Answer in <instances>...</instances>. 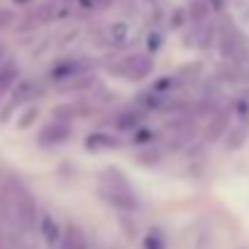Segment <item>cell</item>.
<instances>
[{
  "label": "cell",
  "instance_id": "obj_5",
  "mask_svg": "<svg viewBox=\"0 0 249 249\" xmlns=\"http://www.w3.org/2000/svg\"><path fill=\"white\" fill-rule=\"evenodd\" d=\"M71 137V122H64V120H54V122H49L47 127H42V132H39V144L42 147H56V144H61V142H66Z\"/></svg>",
  "mask_w": 249,
  "mask_h": 249
},
{
  "label": "cell",
  "instance_id": "obj_12",
  "mask_svg": "<svg viewBox=\"0 0 249 249\" xmlns=\"http://www.w3.org/2000/svg\"><path fill=\"white\" fill-rule=\"evenodd\" d=\"M42 234H44V239H47L49 247H56V242L61 239V230L54 222V217H49V215L42 217Z\"/></svg>",
  "mask_w": 249,
  "mask_h": 249
},
{
  "label": "cell",
  "instance_id": "obj_7",
  "mask_svg": "<svg viewBox=\"0 0 249 249\" xmlns=\"http://www.w3.org/2000/svg\"><path fill=\"white\" fill-rule=\"evenodd\" d=\"M61 249H88L86 237H83V232L76 225H69L61 232Z\"/></svg>",
  "mask_w": 249,
  "mask_h": 249
},
{
  "label": "cell",
  "instance_id": "obj_17",
  "mask_svg": "<svg viewBox=\"0 0 249 249\" xmlns=\"http://www.w3.org/2000/svg\"><path fill=\"white\" fill-rule=\"evenodd\" d=\"M205 15H208V8H205V3H203V0H196V3L191 5V18H193L196 22H200Z\"/></svg>",
  "mask_w": 249,
  "mask_h": 249
},
{
  "label": "cell",
  "instance_id": "obj_2",
  "mask_svg": "<svg viewBox=\"0 0 249 249\" xmlns=\"http://www.w3.org/2000/svg\"><path fill=\"white\" fill-rule=\"evenodd\" d=\"M103 196H105L115 208H120V210H124V213H130V210L137 208V196L132 193L130 183L122 178V174L115 171V169H107V171L103 174Z\"/></svg>",
  "mask_w": 249,
  "mask_h": 249
},
{
  "label": "cell",
  "instance_id": "obj_9",
  "mask_svg": "<svg viewBox=\"0 0 249 249\" xmlns=\"http://www.w3.org/2000/svg\"><path fill=\"white\" fill-rule=\"evenodd\" d=\"M142 112H137V110H124V112H120L117 117H115V127L120 130V132H135L137 130V124L142 122Z\"/></svg>",
  "mask_w": 249,
  "mask_h": 249
},
{
  "label": "cell",
  "instance_id": "obj_15",
  "mask_svg": "<svg viewBox=\"0 0 249 249\" xmlns=\"http://www.w3.org/2000/svg\"><path fill=\"white\" fill-rule=\"evenodd\" d=\"M37 115H39V110H37V107H27V110H25V117H20V120H18V127H20V130H27L30 124L37 120Z\"/></svg>",
  "mask_w": 249,
  "mask_h": 249
},
{
  "label": "cell",
  "instance_id": "obj_18",
  "mask_svg": "<svg viewBox=\"0 0 249 249\" xmlns=\"http://www.w3.org/2000/svg\"><path fill=\"white\" fill-rule=\"evenodd\" d=\"M115 0H83V8L88 10H107Z\"/></svg>",
  "mask_w": 249,
  "mask_h": 249
},
{
  "label": "cell",
  "instance_id": "obj_11",
  "mask_svg": "<svg viewBox=\"0 0 249 249\" xmlns=\"http://www.w3.org/2000/svg\"><path fill=\"white\" fill-rule=\"evenodd\" d=\"M37 86L32 83V81H22L18 88H15V93H13V100H10V107H15V105H22V103H27L32 95H37Z\"/></svg>",
  "mask_w": 249,
  "mask_h": 249
},
{
  "label": "cell",
  "instance_id": "obj_19",
  "mask_svg": "<svg viewBox=\"0 0 249 249\" xmlns=\"http://www.w3.org/2000/svg\"><path fill=\"white\" fill-rule=\"evenodd\" d=\"M124 35H127V30H124V25H112V27H110V42L120 44V42L124 39Z\"/></svg>",
  "mask_w": 249,
  "mask_h": 249
},
{
  "label": "cell",
  "instance_id": "obj_13",
  "mask_svg": "<svg viewBox=\"0 0 249 249\" xmlns=\"http://www.w3.org/2000/svg\"><path fill=\"white\" fill-rule=\"evenodd\" d=\"M227 127V112H220L213 122H210V127H208V140H217Z\"/></svg>",
  "mask_w": 249,
  "mask_h": 249
},
{
  "label": "cell",
  "instance_id": "obj_21",
  "mask_svg": "<svg viewBox=\"0 0 249 249\" xmlns=\"http://www.w3.org/2000/svg\"><path fill=\"white\" fill-rule=\"evenodd\" d=\"M152 135H154V132H149V130H137L132 140H135L137 144H142V142H149V140H152Z\"/></svg>",
  "mask_w": 249,
  "mask_h": 249
},
{
  "label": "cell",
  "instance_id": "obj_8",
  "mask_svg": "<svg viewBox=\"0 0 249 249\" xmlns=\"http://www.w3.org/2000/svg\"><path fill=\"white\" fill-rule=\"evenodd\" d=\"M220 52H222L225 59H234L239 54V37H237L234 30H230V27L222 30V35H220Z\"/></svg>",
  "mask_w": 249,
  "mask_h": 249
},
{
  "label": "cell",
  "instance_id": "obj_10",
  "mask_svg": "<svg viewBox=\"0 0 249 249\" xmlns=\"http://www.w3.org/2000/svg\"><path fill=\"white\" fill-rule=\"evenodd\" d=\"M18 76H20V69H18L15 64H10V61H3V64H0V95L15 86Z\"/></svg>",
  "mask_w": 249,
  "mask_h": 249
},
{
  "label": "cell",
  "instance_id": "obj_14",
  "mask_svg": "<svg viewBox=\"0 0 249 249\" xmlns=\"http://www.w3.org/2000/svg\"><path fill=\"white\" fill-rule=\"evenodd\" d=\"M144 249H166V239L159 230H152L147 237H144Z\"/></svg>",
  "mask_w": 249,
  "mask_h": 249
},
{
  "label": "cell",
  "instance_id": "obj_1",
  "mask_svg": "<svg viewBox=\"0 0 249 249\" xmlns=\"http://www.w3.org/2000/svg\"><path fill=\"white\" fill-rule=\"evenodd\" d=\"M5 191H8V198H10L13 220L22 230H32L37 225V205H35V198L30 196V191L18 178H8L5 181Z\"/></svg>",
  "mask_w": 249,
  "mask_h": 249
},
{
  "label": "cell",
  "instance_id": "obj_20",
  "mask_svg": "<svg viewBox=\"0 0 249 249\" xmlns=\"http://www.w3.org/2000/svg\"><path fill=\"white\" fill-rule=\"evenodd\" d=\"M15 22V15L10 13V10H0V30H5V27H10Z\"/></svg>",
  "mask_w": 249,
  "mask_h": 249
},
{
  "label": "cell",
  "instance_id": "obj_6",
  "mask_svg": "<svg viewBox=\"0 0 249 249\" xmlns=\"http://www.w3.org/2000/svg\"><path fill=\"white\" fill-rule=\"evenodd\" d=\"M115 147H120V137L107 135V132H93V135H88V140H86V149H90V152L115 149Z\"/></svg>",
  "mask_w": 249,
  "mask_h": 249
},
{
  "label": "cell",
  "instance_id": "obj_4",
  "mask_svg": "<svg viewBox=\"0 0 249 249\" xmlns=\"http://www.w3.org/2000/svg\"><path fill=\"white\" fill-rule=\"evenodd\" d=\"M117 71L130 81H142L152 73V59L147 54H132L117 66Z\"/></svg>",
  "mask_w": 249,
  "mask_h": 249
},
{
  "label": "cell",
  "instance_id": "obj_3",
  "mask_svg": "<svg viewBox=\"0 0 249 249\" xmlns=\"http://www.w3.org/2000/svg\"><path fill=\"white\" fill-rule=\"evenodd\" d=\"M90 71V61L88 59H64L59 64H54L52 69V81L59 83V86H66L81 76H88Z\"/></svg>",
  "mask_w": 249,
  "mask_h": 249
},
{
  "label": "cell",
  "instance_id": "obj_16",
  "mask_svg": "<svg viewBox=\"0 0 249 249\" xmlns=\"http://www.w3.org/2000/svg\"><path fill=\"white\" fill-rule=\"evenodd\" d=\"M232 135H234V137H230V140H227V147H230V149H237V147L247 140V127H237Z\"/></svg>",
  "mask_w": 249,
  "mask_h": 249
},
{
  "label": "cell",
  "instance_id": "obj_22",
  "mask_svg": "<svg viewBox=\"0 0 249 249\" xmlns=\"http://www.w3.org/2000/svg\"><path fill=\"white\" fill-rule=\"evenodd\" d=\"M3 61H5V44L0 42V64H3Z\"/></svg>",
  "mask_w": 249,
  "mask_h": 249
},
{
  "label": "cell",
  "instance_id": "obj_23",
  "mask_svg": "<svg viewBox=\"0 0 249 249\" xmlns=\"http://www.w3.org/2000/svg\"><path fill=\"white\" fill-rule=\"evenodd\" d=\"M15 3H27V0H15Z\"/></svg>",
  "mask_w": 249,
  "mask_h": 249
}]
</instances>
